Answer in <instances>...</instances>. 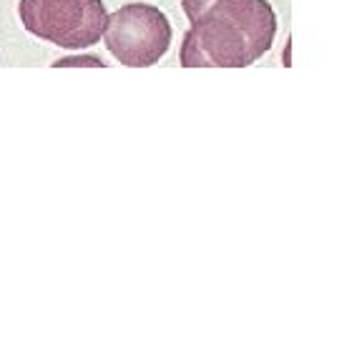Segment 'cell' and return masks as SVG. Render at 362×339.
Segmentation results:
<instances>
[{
  "label": "cell",
  "instance_id": "obj_1",
  "mask_svg": "<svg viewBox=\"0 0 362 339\" xmlns=\"http://www.w3.org/2000/svg\"><path fill=\"white\" fill-rule=\"evenodd\" d=\"M192 28L184 35V68H247L274 43L277 16L269 0H181Z\"/></svg>",
  "mask_w": 362,
  "mask_h": 339
},
{
  "label": "cell",
  "instance_id": "obj_3",
  "mask_svg": "<svg viewBox=\"0 0 362 339\" xmlns=\"http://www.w3.org/2000/svg\"><path fill=\"white\" fill-rule=\"evenodd\" d=\"M106 48L121 66L148 68L166 56L171 45V23L156 6L129 3L106 20Z\"/></svg>",
  "mask_w": 362,
  "mask_h": 339
},
{
  "label": "cell",
  "instance_id": "obj_2",
  "mask_svg": "<svg viewBox=\"0 0 362 339\" xmlns=\"http://www.w3.org/2000/svg\"><path fill=\"white\" fill-rule=\"evenodd\" d=\"M18 16L28 33L68 51L98 43L108 20L103 0H21Z\"/></svg>",
  "mask_w": 362,
  "mask_h": 339
}]
</instances>
